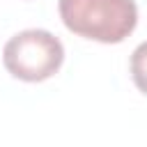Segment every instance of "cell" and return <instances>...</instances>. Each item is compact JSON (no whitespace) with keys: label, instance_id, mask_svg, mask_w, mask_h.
<instances>
[{"label":"cell","instance_id":"obj_1","mask_svg":"<svg viewBox=\"0 0 147 147\" xmlns=\"http://www.w3.org/2000/svg\"><path fill=\"white\" fill-rule=\"evenodd\" d=\"M57 9L67 30L101 44L124 41L138 23L136 0H60Z\"/></svg>","mask_w":147,"mask_h":147},{"label":"cell","instance_id":"obj_2","mask_svg":"<svg viewBox=\"0 0 147 147\" xmlns=\"http://www.w3.org/2000/svg\"><path fill=\"white\" fill-rule=\"evenodd\" d=\"M2 62L14 78L25 83H41L62 67L64 46L48 30H23L5 44Z\"/></svg>","mask_w":147,"mask_h":147},{"label":"cell","instance_id":"obj_3","mask_svg":"<svg viewBox=\"0 0 147 147\" xmlns=\"http://www.w3.org/2000/svg\"><path fill=\"white\" fill-rule=\"evenodd\" d=\"M131 78L136 87L142 94H147V41H142L131 53Z\"/></svg>","mask_w":147,"mask_h":147}]
</instances>
